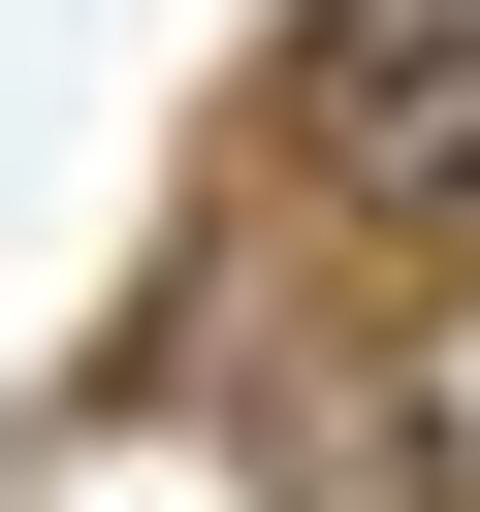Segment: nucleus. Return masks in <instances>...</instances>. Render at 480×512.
Returning <instances> with one entry per match:
<instances>
[{"instance_id":"obj_1","label":"nucleus","mask_w":480,"mask_h":512,"mask_svg":"<svg viewBox=\"0 0 480 512\" xmlns=\"http://www.w3.org/2000/svg\"><path fill=\"white\" fill-rule=\"evenodd\" d=\"M288 160L352 224H480V0H320L288 32Z\"/></svg>"}]
</instances>
